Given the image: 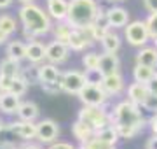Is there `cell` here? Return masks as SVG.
Returning a JSON list of instances; mask_svg holds the SVG:
<instances>
[{"label": "cell", "mask_w": 157, "mask_h": 149, "mask_svg": "<svg viewBox=\"0 0 157 149\" xmlns=\"http://www.w3.org/2000/svg\"><path fill=\"white\" fill-rule=\"evenodd\" d=\"M155 47H157V39H155Z\"/></svg>", "instance_id": "f907efd6"}, {"label": "cell", "mask_w": 157, "mask_h": 149, "mask_svg": "<svg viewBox=\"0 0 157 149\" xmlns=\"http://www.w3.org/2000/svg\"><path fill=\"white\" fill-rule=\"evenodd\" d=\"M147 86H148V91H150L152 95H157V72H155V75L147 83Z\"/></svg>", "instance_id": "8d00e7d4"}, {"label": "cell", "mask_w": 157, "mask_h": 149, "mask_svg": "<svg viewBox=\"0 0 157 149\" xmlns=\"http://www.w3.org/2000/svg\"><path fill=\"white\" fill-rule=\"evenodd\" d=\"M7 37H9V35H7L6 32H4V30L0 28V44H4V42L7 40Z\"/></svg>", "instance_id": "b9f144b4"}, {"label": "cell", "mask_w": 157, "mask_h": 149, "mask_svg": "<svg viewBox=\"0 0 157 149\" xmlns=\"http://www.w3.org/2000/svg\"><path fill=\"white\" fill-rule=\"evenodd\" d=\"M143 109L150 111V112H154V114H157V95H148V98L145 100V103L141 105Z\"/></svg>", "instance_id": "836d02e7"}, {"label": "cell", "mask_w": 157, "mask_h": 149, "mask_svg": "<svg viewBox=\"0 0 157 149\" xmlns=\"http://www.w3.org/2000/svg\"><path fill=\"white\" fill-rule=\"evenodd\" d=\"M11 149H25V147H11Z\"/></svg>", "instance_id": "681fc988"}, {"label": "cell", "mask_w": 157, "mask_h": 149, "mask_svg": "<svg viewBox=\"0 0 157 149\" xmlns=\"http://www.w3.org/2000/svg\"><path fill=\"white\" fill-rule=\"evenodd\" d=\"M143 6L148 12H157V0H143Z\"/></svg>", "instance_id": "74e56055"}, {"label": "cell", "mask_w": 157, "mask_h": 149, "mask_svg": "<svg viewBox=\"0 0 157 149\" xmlns=\"http://www.w3.org/2000/svg\"><path fill=\"white\" fill-rule=\"evenodd\" d=\"M26 90H28V83L23 79L21 75H19V77H16V79L12 81L11 88H9V91L14 93V95H17V97H23V95L26 93Z\"/></svg>", "instance_id": "f546056e"}, {"label": "cell", "mask_w": 157, "mask_h": 149, "mask_svg": "<svg viewBox=\"0 0 157 149\" xmlns=\"http://www.w3.org/2000/svg\"><path fill=\"white\" fill-rule=\"evenodd\" d=\"M12 4V0H0V9H6Z\"/></svg>", "instance_id": "60d3db41"}, {"label": "cell", "mask_w": 157, "mask_h": 149, "mask_svg": "<svg viewBox=\"0 0 157 149\" xmlns=\"http://www.w3.org/2000/svg\"><path fill=\"white\" fill-rule=\"evenodd\" d=\"M100 42H101L105 53H117L119 49H121V37H119L115 32H110V30L103 35V39H101Z\"/></svg>", "instance_id": "d4e9b609"}, {"label": "cell", "mask_w": 157, "mask_h": 149, "mask_svg": "<svg viewBox=\"0 0 157 149\" xmlns=\"http://www.w3.org/2000/svg\"><path fill=\"white\" fill-rule=\"evenodd\" d=\"M17 2H21V4H33L35 0H17Z\"/></svg>", "instance_id": "f6af8a7d"}, {"label": "cell", "mask_w": 157, "mask_h": 149, "mask_svg": "<svg viewBox=\"0 0 157 149\" xmlns=\"http://www.w3.org/2000/svg\"><path fill=\"white\" fill-rule=\"evenodd\" d=\"M2 93H4V90H2V86H0V95H2Z\"/></svg>", "instance_id": "c3c4849f"}, {"label": "cell", "mask_w": 157, "mask_h": 149, "mask_svg": "<svg viewBox=\"0 0 157 149\" xmlns=\"http://www.w3.org/2000/svg\"><path fill=\"white\" fill-rule=\"evenodd\" d=\"M93 25H96V26H100V28H103V30H110L112 26H110V21H108V16H107V11H103L100 7V12H98V16H96V19H94V23Z\"/></svg>", "instance_id": "1f68e13d"}, {"label": "cell", "mask_w": 157, "mask_h": 149, "mask_svg": "<svg viewBox=\"0 0 157 149\" xmlns=\"http://www.w3.org/2000/svg\"><path fill=\"white\" fill-rule=\"evenodd\" d=\"M72 133H73V137L77 139L80 144H87L91 139H94V133L96 132H94V128H91L87 123L77 119L72 125Z\"/></svg>", "instance_id": "2e32d148"}, {"label": "cell", "mask_w": 157, "mask_h": 149, "mask_svg": "<svg viewBox=\"0 0 157 149\" xmlns=\"http://www.w3.org/2000/svg\"><path fill=\"white\" fill-rule=\"evenodd\" d=\"M59 135V126L54 119H42L37 123V139L44 144L56 142Z\"/></svg>", "instance_id": "ba28073f"}, {"label": "cell", "mask_w": 157, "mask_h": 149, "mask_svg": "<svg viewBox=\"0 0 157 149\" xmlns=\"http://www.w3.org/2000/svg\"><path fill=\"white\" fill-rule=\"evenodd\" d=\"M19 97L14 95L11 91H4L0 95V111L4 114H17V109H19Z\"/></svg>", "instance_id": "ac0fdd59"}, {"label": "cell", "mask_w": 157, "mask_h": 149, "mask_svg": "<svg viewBox=\"0 0 157 149\" xmlns=\"http://www.w3.org/2000/svg\"><path fill=\"white\" fill-rule=\"evenodd\" d=\"M78 119L87 123L91 128H94V132L112 125V116L103 107H94V105H84L78 111Z\"/></svg>", "instance_id": "277c9868"}, {"label": "cell", "mask_w": 157, "mask_h": 149, "mask_svg": "<svg viewBox=\"0 0 157 149\" xmlns=\"http://www.w3.org/2000/svg\"><path fill=\"white\" fill-rule=\"evenodd\" d=\"M154 75H155V69H154V67H148V65H140V63H136L135 69H133V77H135V81H138V83H145L147 84Z\"/></svg>", "instance_id": "484cf974"}, {"label": "cell", "mask_w": 157, "mask_h": 149, "mask_svg": "<svg viewBox=\"0 0 157 149\" xmlns=\"http://www.w3.org/2000/svg\"><path fill=\"white\" fill-rule=\"evenodd\" d=\"M68 7H70V2H67V0H49V2H47V12H49V16L52 18V19H56V21L67 19Z\"/></svg>", "instance_id": "e0dca14e"}, {"label": "cell", "mask_w": 157, "mask_h": 149, "mask_svg": "<svg viewBox=\"0 0 157 149\" xmlns=\"http://www.w3.org/2000/svg\"><path fill=\"white\" fill-rule=\"evenodd\" d=\"M148 95H150V91H148V86H147L145 83L135 81L133 84L128 86V100L135 102L136 105H140V107L145 103V100L148 98Z\"/></svg>", "instance_id": "7c38bea8"}, {"label": "cell", "mask_w": 157, "mask_h": 149, "mask_svg": "<svg viewBox=\"0 0 157 149\" xmlns=\"http://www.w3.org/2000/svg\"><path fill=\"white\" fill-rule=\"evenodd\" d=\"M108 2H122V0H108Z\"/></svg>", "instance_id": "7dc6e473"}, {"label": "cell", "mask_w": 157, "mask_h": 149, "mask_svg": "<svg viewBox=\"0 0 157 149\" xmlns=\"http://www.w3.org/2000/svg\"><path fill=\"white\" fill-rule=\"evenodd\" d=\"M61 70L58 69L56 63H42L39 65V84L42 83H54V81H61Z\"/></svg>", "instance_id": "9a60e30c"}, {"label": "cell", "mask_w": 157, "mask_h": 149, "mask_svg": "<svg viewBox=\"0 0 157 149\" xmlns=\"http://www.w3.org/2000/svg\"><path fill=\"white\" fill-rule=\"evenodd\" d=\"M147 28L150 34V39H157V12H150V16L147 18Z\"/></svg>", "instance_id": "4dcf8cb0"}, {"label": "cell", "mask_w": 157, "mask_h": 149, "mask_svg": "<svg viewBox=\"0 0 157 149\" xmlns=\"http://www.w3.org/2000/svg\"><path fill=\"white\" fill-rule=\"evenodd\" d=\"M112 125L117 128L121 139H133L145 128V118L141 114L140 105L131 100H124L113 107Z\"/></svg>", "instance_id": "6da1fadb"}, {"label": "cell", "mask_w": 157, "mask_h": 149, "mask_svg": "<svg viewBox=\"0 0 157 149\" xmlns=\"http://www.w3.org/2000/svg\"><path fill=\"white\" fill-rule=\"evenodd\" d=\"M94 139H98V140H101V142H107V144H117V140L121 139V135H119L117 128L113 125H108L105 126V128H101V130H98V132L94 133Z\"/></svg>", "instance_id": "603a6c76"}, {"label": "cell", "mask_w": 157, "mask_h": 149, "mask_svg": "<svg viewBox=\"0 0 157 149\" xmlns=\"http://www.w3.org/2000/svg\"><path fill=\"white\" fill-rule=\"evenodd\" d=\"M136 63L140 65H148V67H157V47L143 46L136 54Z\"/></svg>", "instance_id": "7402d4cb"}, {"label": "cell", "mask_w": 157, "mask_h": 149, "mask_svg": "<svg viewBox=\"0 0 157 149\" xmlns=\"http://www.w3.org/2000/svg\"><path fill=\"white\" fill-rule=\"evenodd\" d=\"M40 88H42L47 95H56V93L63 91L61 81H54V83H42V84H40Z\"/></svg>", "instance_id": "d6a6232c"}, {"label": "cell", "mask_w": 157, "mask_h": 149, "mask_svg": "<svg viewBox=\"0 0 157 149\" xmlns=\"http://www.w3.org/2000/svg\"><path fill=\"white\" fill-rule=\"evenodd\" d=\"M100 86L105 90V93H107L108 97H113V95H119L124 90V79H122V75H121V72L103 75Z\"/></svg>", "instance_id": "8fae6325"}, {"label": "cell", "mask_w": 157, "mask_h": 149, "mask_svg": "<svg viewBox=\"0 0 157 149\" xmlns=\"http://www.w3.org/2000/svg\"><path fill=\"white\" fill-rule=\"evenodd\" d=\"M39 114H40L39 105L35 102H30V100L21 102L19 109H17V118L19 119H25V121H35L39 118Z\"/></svg>", "instance_id": "ffe728a7"}, {"label": "cell", "mask_w": 157, "mask_h": 149, "mask_svg": "<svg viewBox=\"0 0 157 149\" xmlns=\"http://www.w3.org/2000/svg\"><path fill=\"white\" fill-rule=\"evenodd\" d=\"M47 149H77V147H73L72 144L68 142H52Z\"/></svg>", "instance_id": "d590c367"}, {"label": "cell", "mask_w": 157, "mask_h": 149, "mask_svg": "<svg viewBox=\"0 0 157 149\" xmlns=\"http://www.w3.org/2000/svg\"><path fill=\"white\" fill-rule=\"evenodd\" d=\"M124 35H126V40H128L131 46L135 47H143L150 39V34H148V28H147L145 21H131L124 26Z\"/></svg>", "instance_id": "5b68a950"}, {"label": "cell", "mask_w": 157, "mask_h": 149, "mask_svg": "<svg viewBox=\"0 0 157 149\" xmlns=\"http://www.w3.org/2000/svg\"><path fill=\"white\" fill-rule=\"evenodd\" d=\"M148 123H150V128H152V132H154V133H157V114H154V116H152Z\"/></svg>", "instance_id": "ab89813d"}, {"label": "cell", "mask_w": 157, "mask_h": 149, "mask_svg": "<svg viewBox=\"0 0 157 149\" xmlns=\"http://www.w3.org/2000/svg\"><path fill=\"white\" fill-rule=\"evenodd\" d=\"M2 130H6V126H4V123H2V119H0V132Z\"/></svg>", "instance_id": "bcb514c9"}, {"label": "cell", "mask_w": 157, "mask_h": 149, "mask_svg": "<svg viewBox=\"0 0 157 149\" xmlns=\"http://www.w3.org/2000/svg\"><path fill=\"white\" fill-rule=\"evenodd\" d=\"M145 149H157V133H154V135L147 140Z\"/></svg>", "instance_id": "f35d334b"}, {"label": "cell", "mask_w": 157, "mask_h": 149, "mask_svg": "<svg viewBox=\"0 0 157 149\" xmlns=\"http://www.w3.org/2000/svg\"><path fill=\"white\" fill-rule=\"evenodd\" d=\"M0 28L4 30L7 35L16 32V19L9 14H0Z\"/></svg>", "instance_id": "f1b7e54d"}, {"label": "cell", "mask_w": 157, "mask_h": 149, "mask_svg": "<svg viewBox=\"0 0 157 149\" xmlns=\"http://www.w3.org/2000/svg\"><path fill=\"white\" fill-rule=\"evenodd\" d=\"M86 84H87V75L78 70H68V72H63L61 75V86L65 93L78 95Z\"/></svg>", "instance_id": "52a82bcc"}, {"label": "cell", "mask_w": 157, "mask_h": 149, "mask_svg": "<svg viewBox=\"0 0 157 149\" xmlns=\"http://www.w3.org/2000/svg\"><path fill=\"white\" fill-rule=\"evenodd\" d=\"M47 2H49V0H47Z\"/></svg>", "instance_id": "816d5d0a"}, {"label": "cell", "mask_w": 157, "mask_h": 149, "mask_svg": "<svg viewBox=\"0 0 157 149\" xmlns=\"http://www.w3.org/2000/svg\"><path fill=\"white\" fill-rule=\"evenodd\" d=\"M6 54L12 60H17L21 62L26 58V44L21 42V40H12L7 44V49H6Z\"/></svg>", "instance_id": "cb8c5ba5"}, {"label": "cell", "mask_w": 157, "mask_h": 149, "mask_svg": "<svg viewBox=\"0 0 157 149\" xmlns=\"http://www.w3.org/2000/svg\"><path fill=\"white\" fill-rule=\"evenodd\" d=\"M25 149H42V147L35 146V144H28V146H25Z\"/></svg>", "instance_id": "7bdbcfd3"}, {"label": "cell", "mask_w": 157, "mask_h": 149, "mask_svg": "<svg viewBox=\"0 0 157 149\" xmlns=\"http://www.w3.org/2000/svg\"><path fill=\"white\" fill-rule=\"evenodd\" d=\"M77 97L80 98V102L84 105H94V107H103L108 100L105 90L100 84H93V83H87Z\"/></svg>", "instance_id": "8992f818"}, {"label": "cell", "mask_w": 157, "mask_h": 149, "mask_svg": "<svg viewBox=\"0 0 157 149\" xmlns=\"http://www.w3.org/2000/svg\"><path fill=\"white\" fill-rule=\"evenodd\" d=\"M52 18L49 12H44L35 4H23L19 7V21H21L23 28H25V37L30 40H35V37L49 34L52 30Z\"/></svg>", "instance_id": "7a4b0ae2"}, {"label": "cell", "mask_w": 157, "mask_h": 149, "mask_svg": "<svg viewBox=\"0 0 157 149\" xmlns=\"http://www.w3.org/2000/svg\"><path fill=\"white\" fill-rule=\"evenodd\" d=\"M119 67H121V62H119L117 53H105L101 54L100 58V67H98V72L101 75H110L119 72Z\"/></svg>", "instance_id": "4fadbf2b"}, {"label": "cell", "mask_w": 157, "mask_h": 149, "mask_svg": "<svg viewBox=\"0 0 157 149\" xmlns=\"http://www.w3.org/2000/svg\"><path fill=\"white\" fill-rule=\"evenodd\" d=\"M77 149H93V147H91L89 144H80V146H78Z\"/></svg>", "instance_id": "ee69618b"}, {"label": "cell", "mask_w": 157, "mask_h": 149, "mask_svg": "<svg viewBox=\"0 0 157 149\" xmlns=\"http://www.w3.org/2000/svg\"><path fill=\"white\" fill-rule=\"evenodd\" d=\"M98 12L100 6L96 0H70L67 21L77 30L89 28L94 23Z\"/></svg>", "instance_id": "3957f363"}, {"label": "cell", "mask_w": 157, "mask_h": 149, "mask_svg": "<svg viewBox=\"0 0 157 149\" xmlns=\"http://www.w3.org/2000/svg\"><path fill=\"white\" fill-rule=\"evenodd\" d=\"M100 58H101V54H98L94 51L86 53L84 56H82V63H84L86 70H98V67H100Z\"/></svg>", "instance_id": "83f0119b"}, {"label": "cell", "mask_w": 157, "mask_h": 149, "mask_svg": "<svg viewBox=\"0 0 157 149\" xmlns=\"http://www.w3.org/2000/svg\"><path fill=\"white\" fill-rule=\"evenodd\" d=\"M93 149H117L113 144H107V142H101L98 139H91L89 142H87Z\"/></svg>", "instance_id": "e575fe53"}, {"label": "cell", "mask_w": 157, "mask_h": 149, "mask_svg": "<svg viewBox=\"0 0 157 149\" xmlns=\"http://www.w3.org/2000/svg\"><path fill=\"white\" fill-rule=\"evenodd\" d=\"M45 51L47 46H44L39 40H30L26 44V60L33 65H40L45 60Z\"/></svg>", "instance_id": "5bb4252c"}, {"label": "cell", "mask_w": 157, "mask_h": 149, "mask_svg": "<svg viewBox=\"0 0 157 149\" xmlns=\"http://www.w3.org/2000/svg\"><path fill=\"white\" fill-rule=\"evenodd\" d=\"M68 54H70V47L65 42H59V40H52L51 44H47V51H45V60L51 63H59L67 62Z\"/></svg>", "instance_id": "30bf717a"}, {"label": "cell", "mask_w": 157, "mask_h": 149, "mask_svg": "<svg viewBox=\"0 0 157 149\" xmlns=\"http://www.w3.org/2000/svg\"><path fill=\"white\" fill-rule=\"evenodd\" d=\"M107 16L110 26H113V28H122L129 23V12L124 7H110L107 11Z\"/></svg>", "instance_id": "d6986e66"}, {"label": "cell", "mask_w": 157, "mask_h": 149, "mask_svg": "<svg viewBox=\"0 0 157 149\" xmlns=\"http://www.w3.org/2000/svg\"><path fill=\"white\" fill-rule=\"evenodd\" d=\"M52 32H54V37H56V40L68 44L70 35H72V32H73V26L68 23L67 19H63V21H59L56 26H52Z\"/></svg>", "instance_id": "4316f807"}, {"label": "cell", "mask_w": 157, "mask_h": 149, "mask_svg": "<svg viewBox=\"0 0 157 149\" xmlns=\"http://www.w3.org/2000/svg\"><path fill=\"white\" fill-rule=\"evenodd\" d=\"M21 65L17 60H12V58L7 56L6 60H2L0 62V75H6V77H12V79H16L21 75Z\"/></svg>", "instance_id": "44dd1931"}, {"label": "cell", "mask_w": 157, "mask_h": 149, "mask_svg": "<svg viewBox=\"0 0 157 149\" xmlns=\"http://www.w3.org/2000/svg\"><path fill=\"white\" fill-rule=\"evenodd\" d=\"M6 130L16 133L19 139L23 140H32V139H37V123L35 121H25L19 119L16 123H9L6 126Z\"/></svg>", "instance_id": "9c48e42d"}]
</instances>
